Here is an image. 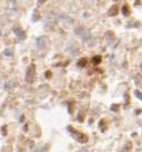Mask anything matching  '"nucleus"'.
<instances>
[{"mask_svg": "<svg viewBox=\"0 0 142 152\" xmlns=\"http://www.w3.org/2000/svg\"><path fill=\"white\" fill-rule=\"evenodd\" d=\"M68 130H69V132L72 134V136L77 140L78 142H80V143H86V142L88 141V136H87L86 134H84V133H81V132L77 131L76 128L69 126L68 127Z\"/></svg>", "mask_w": 142, "mask_h": 152, "instance_id": "obj_1", "label": "nucleus"}, {"mask_svg": "<svg viewBox=\"0 0 142 152\" xmlns=\"http://www.w3.org/2000/svg\"><path fill=\"white\" fill-rule=\"evenodd\" d=\"M35 77H36L35 65L32 63L28 68H27V71H26V81H27L28 83H33L34 80H35Z\"/></svg>", "mask_w": 142, "mask_h": 152, "instance_id": "obj_2", "label": "nucleus"}, {"mask_svg": "<svg viewBox=\"0 0 142 152\" xmlns=\"http://www.w3.org/2000/svg\"><path fill=\"white\" fill-rule=\"evenodd\" d=\"M117 12H118V6H117V5H114V6L108 10V15H109V16H115V15H117Z\"/></svg>", "mask_w": 142, "mask_h": 152, "instance_id": "obj_3", "label": "nucleus"}, {"mask_svg": "<svg viewBox=\"0 0 142 152\" xmlns=\"http://www.w3.org/2000/svg\"><path fill=\"white\" fill-rule=\"evenodd\" d=\"M88 63V60L86 59V58H82L81 60H79V62H78V66H80V68H85L86 65Z\"/></svg>", "mask_w": 142, "mask_h": 152, "instance_id": "obj_4", "label": "nucleus"}, {"mask_svg": "<svg viewBox=\"0 0 142 152\" xmlns=\"http://www.w3.org/2000/svg\"><path fill=\"white\" fill-rule=\"evenodd\" d=\"M101 62H102V56L101 55H95L92 58V63L95 64V65H98Z\"/></svg>", "mask_w": 142, "mask_h": 152, "instance_id": "obj_5", "label": "nucleus"}, {"mask_svg": "<svg viewBox=\"0 0 142 152\" xmlns=\"http://www.w3.org/2000/svg\"><path fill=\"white\" fill-rule=\"evenodd\" d=\"M122 13L124 14V16H129L130 14V9H129V6L128 5H124L123 7H122Z\"/></svg>", "mask_w": 142, "mask_h": 152, "instance_id": "obj_6", "label": "nucleus"}, {"mask_svg": "<svg viewBox=\"0 0 142 152\" xmlns=\"http://www.w3.org/2000/svg\"><path fill=\"white\" fill-rule=\"evenodd\" d=\"M134 94H135V96H137L138 98H140V99L142 100V92H141V91H139V90H135V91H134Z\"/></svg>", "mask_w": 142, "mask_h": 152, "instance_id": "obj_7", "label": "nucleus"}, {"mask_svg": "<svg viewBox=\"0 0 142 152\" xmlns=\"http://www.w3.org/2000/svg\"><path fill=\"white\" fill-rule=\"evenodd\" d=\"M117 109H118V106H117V105L112 106V111H117Z\"/></svg>", "mask_w": 142, "mask_h": 152, "instance_id": "obj_8", "label": "nucleus"}, {"mask_svg": "<svg viewBox=\"0 0 142 152\" xmlns=\"http://www.w3.org/2000/svg\"><path fill=\"white\" fill-rule=\"evenodd\" d=\"M45 75H46V78H51V76H52V73L50 72V71H48Z\"/></svg>", "mask_w": 142, "mask_h": 152, "instance_id": "obj_9", "label": "nucleus"}, {"mask_svg": "<svg viewBox=\"0 0 142 152\" xmlns=\"http://www.w3.org/2000/svg\"><path fill=\"white\" fill-rule=\"evenodd\" d=\"M2 130H3V134H6V126H3Z\"/></svg>", "mask_w": 142, "mask_h": 152, "instance_id": "obj_10", "label": "nucleus"}]
</instances>
